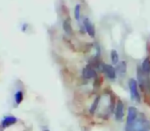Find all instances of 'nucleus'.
Masks as SVG:
<instances>
[{
  "label": "nucleus",
  "instance_id": "nucleus-13",
  "mask_svg": "<svg viewBox=\"0 0 150 131\" xmlns=\"http://www.w3.org/2000/svg\"><path fill=\"white\" fill-rule=\"evenodd\" d=\"M110 58H111V62L112 65H117L119 63L120 60V56L118 54V51L116 49H112L111 53H110Z\"/></svg>",
  "mask_w": 150,
  "mask_h": 131
},
{
  "label": "nucleus",
  "instance_id": "nucleus-1",
  "mask_svg": "<svg viewBox=\"0 0 150 131\" xmlns=\"http://www.w3.org/2000/svg\"><path fill=\"white\" fill-rule=\"evenodd\" d=\"M129 131H150V123L144 114H139L134 125Z\"/></svg>",
  "mask_w": 150,
  "mask_h": 131
},
{
  "label": "nucleus",
  "instance_id": "nucleus-11",
  "mask_svg": "<svg viewBox=\"0 0 150 131\" xmlns=\"http://www.w3.org/2000/svg\"><path fill=\"white\" fill-rule=\"evenodd\" d=\"M17 121V119L15 117V116H8V117H6L5 119L3 120L2 121V127H7L11 125H13L15 123H16Z\"/></svg>",
  "mask_w": 150,
  "mask_h": 131
},
{
  "label": "nucleus",
  "instance_id": "nucleus-7",
  "mask_svg": "<svg viewBox=\"0 0 150 131\" xmlns=\"http://www.w3.org/2000/svg\"><path fill=\"white\" fill-rule=\"evenodd\" d=\"M83 25L85 27L86 32L89 35V37L91 38H94L95 37V27L93 24V23L88 19V18H85L84 22H83Z\"/></svg>",
  "mask_w": 150,
  "mask_h": 131
},
{
  "label": "nucleus",
  "instance_id": "nucleus-9",
  "mask_svg": "<svg viewBox=\"0 0 150 131\" xmlns=\"http://www.w3.org/2000/svg\"><path fill=\"white\" fill-rule=\"evenodd\" d=\"M101 99H102V95H98V96L95 97V99L93 100V103L91 104V106L89 108V113L91 115H93L95 112H96V111L98 110L99 105L101 103Z\"/></svg>",
  "mask_w": 150,
  "mask_h": 131
},
{
  "label": "nucleus",
  "instance_id": "nucleus-12",
  "mask_svg": "<svg viewBox=\"0 0 150 131\" xmlns=\"http://www.w3.org/2000/svg\"><path fill=\"white\" fill-rule=\"evenodd\" d=\"M141 69L145 74L150 73V58H146L141 64Z\"/></svg>",
  "mask_w": 150,
  "mask_h": 131
},
{
  "label": "nucleus",
  "instance_id": "nucleus-15",
  "mask_svg": "<svg viewBox=\"0 0 150 131\" xmlns=\"http://www.w3.org/2000/svg\"><path fill=\"white\" fill-rule=\"evenodd\" d=\"M23 92L22 91H17L16 94H15V101L17 104L21 103V101H23Z\"/></svg>",
  "mask_w": 150,
  "mask_h": 131
},
{
  "label": "nucleus",
  "instance_id": "nucleus-3",
  "mask_svg": "<svg viewBox=\"0 0 150 131\" xmlns=\"http://www.w3.org/2000/svg\"><path fill=\"white\" fill-rule=\"evenodd\" d=\"M139 116V111L138 109L134 107V106H130L128 109V114H127V120H126V124H125V131H129L132 126L134 125L136 120Z\"/></svg>",
  "mask_w": 150,
  "mask_h": 131
},
{
  "label": "nucleus",
  "instance_id": "nucleus-6",
  "mask_svg": "<svg viewBox=\"0 0 150 131\" xmlns=\"http://www.w3.org/2000/svg\"><path fill=\"white\" fill-rule=\"evenodd\" d=\"M124 112H125V106L124 103L120 100L117 101L115 111H114V117L117 121H121L124 118Z\"/></svg>",
  "mask_w": 150,
  "mask_h": 131
},
{
  "label": "nucleus",
  "instance_id": "nucleus-14",
  "mask_svg": "<svg viewBox=\"0 0 150 131\" xmlns=\"http://www.w3.org/2000/svg\"><path fill=\"white\" fill-rule=\"evenodd\" d=\"M74 16H75V19L78 22V23H80V20H81V5L80 4H77L75 6Z\"/></svg>",
  "mask_w": 150,
  "mask_h": 131
},
{
  "label": "nucleus",
  "instance_id": "nucleus-10",
  "mask_svg": "<svg viewBox=\"0 0 150 131\" xmlns=\"http://www.w3.org/2000/svg\"><path fill=\"white\" fill-rule=\"evenodd\" d=\"M116 71L120 77H123L127 73V63L125 61H120V63H118Z\"/></svg>",
  "mask_w": 150,
  "mask_h": 131
},
{
  "label": "nucleus",
  "instance_id": "nucleus-4",
  "mask_svg": "<svg viewBox=\"0 0 150 131\" xmlns=\"http://www.w3.org/2000/svg\"><path fill=\"white\" fill-rule=\"evenodd\" d=\"M102 71L111 81H115L117 78V71L113 66L110 64H103Z\"/></svg>",
  "mask_w": 150,
  "mask_h": 131
},
{
  "label": "nucleus",
  "instance_id": "nucleus-5",
  "mask_svg": "<svg viewBox=\"0 0 150 131\" xmlns=\"http://www.w3.org/2000/svg\"><path fill=\"white\" fill-rule=\"evenodd\" d=\"M81 73H82V76H83V78L86 80H89V79H93V78L97 77V73L92 65L86 66L85 68H82Z\"/></svg>",
  "mask_w": 150,
  "mask_h": 131
},
{
  "label": "nucleus",
  "instance_id": "nucleus-8",
  "mask_svg": "<svg viewBox=\"0 0 150 131\" xmlns=\"http://www.w3.org/2000/svg\"><path fill=\"white\" fill-rule=\"evenodd\" d=\"M62 28L65 33L69 36H71L73 34V27H72V23H71V19L70 17H67L63 23H62Z\"/></svg>",
  "mask_w": 150,
  "mask_h": 131
},
{
  "label": "nucleus",
  "instance_id": "nucleus-2",
  "mask_svg": "<svg viewBox=\"0 0 150 131\" xmlns=\"http://www.w3.org/2000/svg\"><path fill=\"white\" fill-rule=\"evenodd\" d=\"M129 88L131 100L137 103H139L141 101V95L139 92V85L137 80H135L134 78H130L129 80Z\"/></svg>",
  "mask_w": 150,
  "mask_h": 131
}]
</instances>
